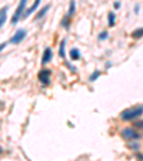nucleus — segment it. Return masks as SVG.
I'll use <instances>...</instances> for the list:
<instances>
[{
    "mask_svg": "<svg viewBox=\"0 0 143 161\" xmlns=\"http://www.w3.org/2000/svg\"><path fill=\"white\" fill-rule=\"evenodd\" d=\"M143 114V106H135V107H129L126 110H123L120 113V118L123 121H132L139 118Z\"/></svg>",
    "mask_w": 143,
    "mask_h": 161,
    "instance_id": "1",
    "label": "nucleus"
},
{
    "mask_svg": "<svg viewBox=\"0 0 143 161\" xmlns=\"http://www.w3.org/2000/svg\"><path fill=\"white\" fill-rule=\"evenodd\" d=\"M120 135H122L125 140H139L140 138V134L137 133L135 128L132 127H126V128H123L122 131H120Z\"/></svg>",
    "mask_w": 143,
    "mask_h": 161,
    "instance_id": "2",
    "label": "nucleus"
},
{
    "mask_svg": "<svg viewBox=\"0 0 143 161\" xmlns=\"http://www.w3.org/2000/svg\"><path fill=\"white\" fill-rule=\"evenodd\" d=\"M26 3H27V0H20V2H19V6L16 7L14 16H13V19H12V24H16L17 21L22 19V16H23V12H24V7H26Z\"/></svg>",
    "mask_w": 143,
    "mask_h": 161,
    "instance_id": "3",
    "label": "nucleus"
},
{
    "mask_svg": "<svg viewBox=\"0 0 143 161\" xmlns=\"http://www.w3.org/2000/svg\"><path fill=\"white\" fill-rule=\"evenodd\" d=\"M50 70H47V69H43V70L39 71L37 74V78L40 80V83L43 84V86H49L50 84Z\"/></svg>",
    "mask_w": 143,
    "mask_h": 161,
    "instance_id": "4",
    "label": "nucleus"
},
{
    "mask_svg": "<svg viewBox=\"0 0 143 161\" xmlns=\"http://www.w3.org/2000/svg\"><path fill=\"white\" fill-rule=\"evenodd\" d=\"M24 37H26V30H24V29H19V30L10 37L9 41H10L12 44H19L20 41H23Z\"/></svg>",
    "mask_w": 143,
    "mask_h": 161,
    "instance_id": "5",
    "label": "nucleus"
},
{
    "mask_svg": "<svg viewBox=\"0 0 143 161\" xmlns=\"http://www.w3.org/2000/svg\"><path fill=\"white\" fill-rule=\"evenodd\" d=\"M52 60V49L50 47H46L43 51V59H42V64H47Z\"/></svg>",
    "mask_w": 143,
    "mask_h": 161,
    "instance_id": "6",
    "label": "nucleus"
},
{
    "mask_svg": "<svg viewBox=\"0 0 143 161\" xmlns=\"http://www.w3.org/2000/svg\"><path fill=\"white\" fill-rule=\"evenodd\" d=\"M40 2H42V0H36V2H34V3L32 4L30 7H29L27 10H26V13L23 14V17H27V16H30V14L33 13V12H34V10H36V9H37V7H39V4H40Z\"/></svg>",
    "mask_w": 143,
    "mask_h": 161,
    "instance_id": "7",
    "label": "nucleus"
},
{
    "mask_svg": "<svg viewBox=\"0 0 143 161\" xmlns=\"http://www.w3.org/2000/svg\"><path fill=\"white\" fill-rule=\"evenodd\" d=\"M7 9L9 7L7 6H4L2 10H0V27L3 26L4 23H6V17H7Z\"/></svg>",
    "mask_w": 143,
    "mask_h": 161,
    "instance_id": "8",
    "label": "nucleus"
},
{
    "mask_svg": "<svg viewBox=\"0 0 143 161\" xmlns=\"http://www.w3.org/2000/svg\"><path fill=\"white\" fill-rule=\"evenodd\" d=\"M65 49H66V40H65V39H63V40L60 41V49H59V56H60L62 59H66Z\"/></svg>",
    "mask_w": 143,
    "mask_h": 161,
    "instance_id": "9",
    "label": "nucleus"
},
{
    "mask_svg": "<svg viewBox=\"0 0 143 161\" xmlns=\"http://www.w3.org/2000/svg\"><path fill=\"white\" fill-rule=\"evenodd\" d=\"M49 9H50V6H49V4H46V6H44V7H43V9H42V10H40V12H39V13H37V14H36V20H40L42 17H43V16H44V14L47 13V10H49Z\"/></svg>",
    "mask_w": 143,
    "mask_h": 161,
    "instance_id": "10",
    "label": "nucleus"
},
{
    "mask_svg": "<svg viewBox=\"0 0 143 161\" xmlns=\"http://www.w3.org/2000/svg\"><path fill=\"white\" fill-rule=\"evenodd\" d=\"M115 21H116V16L113 12H110V13L107 14V24H109V27L115 26Z\"/></svg>",
    "mask_w": 143,
    "mask_h": 161,
    "instance_id": "11",
    "label": "nucleus"
},
{
    "mask_svg": "<svg viewBox=\"0 0 143 161\" xmlns=\"http://www.w3.org/2000/svg\"><path fill=\"white\" fill-rule=\"evenodd\" d=\"M70 59L72 60H79L80 59V51L77 49H72L70 50Z\"/></svg>",
    "mask_w": 143,
    "mask_h": 161,
    "instance_id": "12",
    "label": "nucleus"
},
{
    "mask_svg": "<svg viewBox=\"0 0 143 161\" xmlns=\"http://www.w3.org/2000/svg\"><path fill=\"white\" fill-rule=\"evenodd\" d=\"M132 37H133V39H140V37H143V27L133 30L132 31Z\"/></svg>",
    "mask_w": 143,
    "mask_h": 161,
    "instance_id": "13",
    "label": "nucleus"
},
{
    "mask_svg": "<svg viewBox=\"0 0 143 161\" xmlns=\"http://www.w3.org/2000/svg\"><path fill=\"white\" fill-rule=\"evenodd\" d=\"M75 12H76V2H75V0H70V9H69L67 16L69 17L73 16V14H75Z\"/></svg>",
    "mask_w": 143,
    "mask_h": 161,
    "instance_id": "14",
    "label": "nucleus"
},
{
    "mask_svg": "<svg viewBox=\"0 0 143 161\" xmlns=\"http://www.w3.org/2000/svg\"><path fill=\"white\" fill-rule=\"evenodd\" d=\"M69 21H70V17L66 14V16L63 17V20H62V26L65 27V29H69Z\"/></svg>",
    "mask_w": 143,
    "mask_h": 161,
    "instance_id": "15",
    "label": "nucleus"
},
{
    "mask_svg": "<svg viewBox=\"0 0 143 161\" xmlns=\"http://www.w3.org/2000/svg\"><path fill=\"white\" fill-rule=\"evenodd\" d=\"M99 76H100V71H95V73L89 77V80H90V81H96V78L99 77Z\"/></svg>",
    "mask_w": 143,
    "mask_h": 161,
    "instance_id": "16",
    "label": "nucleus"
},
{
    "mask_svg": "<svg viewBox=\"0 0 143 161\" xmlns=\"http://www.w3.org/2000/svg\"><path fill=\"white\" fill-rule=\"evenodd\" d=\"M107 31H102V33H100V36H99V40H106V39H107Z\"/></svg>",
    "mask_w": 143,
    "mask_h": 161,
    "instance_id": "17",
    "label": "nucleus"
},
{
    "mask_svg": "<svg viewBox=\"0 0 143 161\" xmlns=\"http://www.w3.org/2000/svg\"><path fill=\"white\" fill-rule=\"evenodd\" d=\"M130 148H132V150H135V151H139L140 145H139V144H136V143H133V144H130Z\"/></svg>",
    "mask_w": 143,
    "mask_h": 161,
    "instance_id": "18",
    "label": "nucleus"
},
{
    "mask_svg": "<svg viewBox=\"0 0 143 161\" xmlns=\"http://www.w3.org/2000/svg\"><path fill=\"white\" fill-rule=\"evenodd\" d=\"M136 127H139V128H143V121H139V123H136Z\"/></svg>",
    "mask_w": 143,
    "mask_h": 161,
    "instance_id": "19",
    "label": "nucleus"
},
{
    "mask_svg": "<svg viewBox=\"0 0 143 161\" xmlns=\"http://www.w3.org/2000/svg\"><path fill=\"white\" fill-rule=\"evenodd\" d=\"M135 13H139V4H136V6H135Z\"/></svg>",
    "mask_w": 143,
    "mask_h": 161,
    "instance_id": "20",
    "label": "nucleus"
},
{
    "mask_svg": "<svg viewBox=\"0 0 143 161\" xmlns=\"http://www.w3.org/2000/svg\"><path fill=\"white\" fill-rule=\"evenodd\" d=\"M4 47H6V43H2V44H0V51H2V50H3V49H4Z\"/></svg>",
    "mask_w": 143,
    "mask_h": 161,
    "instance_id": "21",
    "label": "nucleus"
},
{
    "mask_svg": "<svg viewBox=\"0 0 143 161\" xmlns=\"http://www.w3.org/2000/svg\"><path fill=\"white\" fill-rule=\"evenodd\" d=\"M119 7H120V3H119V2H116V3H115V9H119Z\"/></svg>",
    "mask_w": 143,
    "mask_h": 161,
    "instance_id": "22",
    "label": "nucleus"
},
{
    "mask_svg": "<svg viewBox=\"0 0 143 161\" xmlns=\"http://www.w3.org/2000/svg\"><path fill=\"white\" fill-rule=\"evenodd\" d=\"M3 108H4V103L3 101H0V110H3Z\"/></svg>",
    "mask_w": 143,
    "mask_h": 161,
    "instance_id": "23",
    "label": "nucleus"
},
{
    "mask_svg": "<svg viewBox=\"0 0 143 161\" xmlns=\"http://www.w3.org/2000/svg\"><path fill=\"white\" fill-rule=\"evenodd\" d=\"M136 157H137V158H139V160H140V161H143V155H142V154H137V155H136Z\"/></svg>",
    "mask_w": 143,
    "mask_h": 161,
    "instance_id": "24",
    "label": "nucleus"
},
{
    "mask_svg": "<svg viewBox=\"0 0 143 161\" xmlns=\"http://www.w3.org/2000/svg\"><path fill=\"white\" fill-rule=\"evenodd\" d=\"M2 153H3V148H2V147H0V154H2Z\"/></svg>",
    "mask_w": 143,
    "mask_h": 161,
    "instance_id": "25",
    "label": "nucleus"
}]
</instances>
